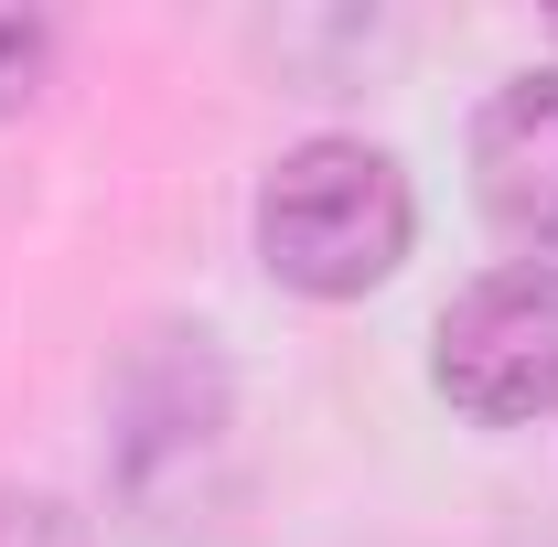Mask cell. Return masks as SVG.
<instances>
[{
	"instance_id": "1",
	"label": "cell",
	"mask_w": 558,
	"mask_h": 547,
	"mask_svg": "<svg viewBox=\"0 0 558 547\" xmlns=\"http://www.w3.org/2000/svg\"><path fill=\"white\" fill-rule=\"evenodd\" d=\"M418 236L409 172L376 139H301L258 183V258L301 301H365L376 279H398Z\"/></svg>"
},
{
	"instance_id": "2",
	"label": "cell",
	"mask_w": 558,
	"mask_h": 547,
	"mask_svg": "<svg viewBox=\"0 0 558 547\" xmlns=\"http://www.w3.org/2000/svg\"><path fill=\"white\" fill-rule=\"evenodd\" d=\"M429 387L484 429L558 418V279L548 269H484L429 333Z\"/></svg>"
},
{
	"instance_id": "3",
	"label": "cell",
	"mask_w": 558,
	"mask_h": 547,
	"mask_svg": "<svg viewBox=\"0 0 558 547\" xmlns=\"http://www.w3.org/2000/svg\"><path fill=\"white\" fill-rule=\"evenodd\" d=\"M473 194H484L494 236L558 279V75H515L494 86L473 119Z\"/></svg>"
},
{
	"instance_id": "4",
	"label": "cell",
	"mask_w": 558,
	"mask_h": 547,
	"mask_svg": "<svg viewBox=\"0 0 558 547\" xmlns=\"http://www.w3.org/2000/svg\"><path fill=\"white\" fill-rule=\"evenodd\" d=\"M54 75V22L44 11H0V119H22Z\"/></svg>"
},
{
	"instance_id": "5",
	"label": "cell",
	"mask_w": 558,
	"mask_h": 547,
	"mask_svg": "<svg viewBox=\"0 0 558 547\" xmlns=\"http://www.w3.org/2000/svg\"><path fill=\"white\" fill-rule=\"evenodd\" d=\"M0 547H86V515H75V505H54V494L0 483Z\"/></svg>"
},
{
	"instance_id": "6",
	"label": "cell",
	"mask_w": 558,
	"mask_h": 547,
	"mask_svg": "<svg viewBox=\"0 0 558 547\" xmlns=\"http://www.w3.org/2000/svg\"><path fill=\"white\" fill-rule=\"evenodd\" d=\"M548 44H558V22H548Z\"/></svg>"
}]
</instances>
